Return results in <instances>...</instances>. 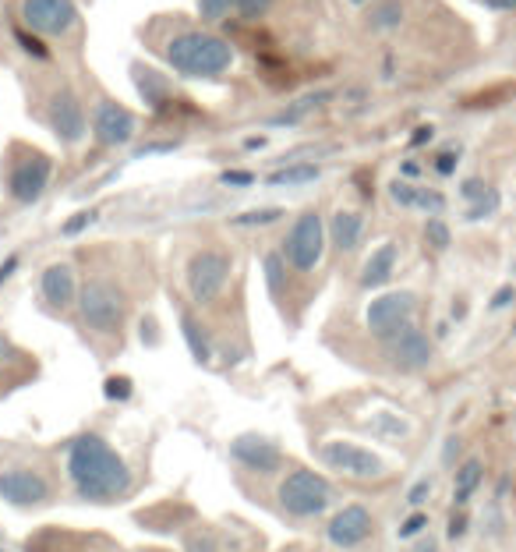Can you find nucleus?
Wrapping results in <instances>:
<instances>
[{"label":"nucleus","mask_w":516,"mask_h":552,"mask_svg":"<svg viewBox=\"0 0 516 552\" xmlns=\"http://www.w3.org/2000/svg\"><path fill=\"white\" fill-rule=\"evenodd\" d=\"M456 163H460V160H456L453 153H442L439 160H435V170H439V174H453V170H456Z\"/></svg>","instance_id":"58836bf2"},{"label":"nucleus","mask_w":516,"mask_h":552,"mask_svg":"<svg viewBox=\"0 0 516 552\" xmlns=\"http://www.w3.org/2000/svg\"><path fill=\"white\" fill-rule=\"evenodd\" d=\"M68 475L75 482V489L85 499H96V503H114L124 499L135 485V475L124 464V457L96 432H85L75 436L68 446Z\"/></svg>","instance_id":"f257e3e1"},{"label":"nucleus","mask_w":516,"mask_h":552,"mask_svg":"<svg viewBox=\"0 0 516 552\" xmlns=\"http://www.w3.org/2000/svg\"><path fill=\"white\" fill-rule=\"evenodd\" d=\"M372 531H375L372 510L361 503H350V506H343L333 521H329L326 535L336 549H357V545H365L368 538H372Z\"/></svg>","instance_id":"2eb2a0df"},{"label":"nucleus","mask_w":516,"mask_h":552,"mask_svg":"<svg viewBox=\"0 0 516 552\" xmlns=\"http://www.w3.org/2000/svg\"><path fill=\"white\" fill-rule=\"evenodd\" d=\"M266 280H269V291L283 294V284H287V259L280 252L266 255Z\"/></svg>","instance_id":"c756f323"},{"label":"nucleus","mask_w":516,"mask_h":552,"mask_svg":"<svg viewBox=\"0 0 516 552\" xmlns=\"http://www.w3.org/2000/svg\"><path fill=\"white\" fill-rule=\"evenodd\" d=\"M280 506L297 521H308V517H322L333 503V485L329 478H322L319 471L308 468H294L287 478L280 482Z\"/></svg>","instance_id":"39448f33"},{"label":"nucleus","mask_w":516,"mask_h":552,"mask_svg":"<svg viewBox=\"0 0 516 552\" xmlns=\"http://www.w3.org/2000/svg\"><path fill=\"white\" fill-rule=\"evenodd\" d=\"M319 457L326 460L333 471H343L350 478H382L386 475V460L372 453L368 446L350 443V439H329L322 443Z\"/></svg>","instance_id":"1a4fd4ad"},{"label":"nucleus","mask_w":516,"mask_h":552,"mask_svg":"<svg viewBox=\"0 0 516 552\" xmlns=\"http://www.w3.org/2000/svg\"><path fill=\"white\" fill-rule=\"evenodd\" d=\"M495 209H499V192H492V188H488V192L481 195V199L471 206V213H467V220H485V216H492Z\"/></svg>","instance_id":"2f4dec72"},{"label":"nucleus","mask_w":516,"mask_h":552,"mask_svg":"<svg viewBox=\"0 0 516 552\" xmlns=\"http://www.w3.org/2000/svg\"><path fill=\"white\" fill-rule=\"evenodd\" d=\"M326 223H322L319 209H304L294 223H290L287 238L280 241V255L294 273H312L326 255Z\"/></svg>","instance_id":"20e7f679"},{"label":"nucleus","mask_w":516,"mask_h":552,"mask_svg":"<svg viewBox=\"0 0 516 552\" xmlns=\"http://www.w3.org/2000/svg\"><path fill=\"white\" fill-rule=\"evenodd\" d=\"M167 64L184 78H223L234 68V43L209 29H184L163 43Z\"/></svg>","instance_id":"f03ea898"},{"label":"nucleus","mask_w":516,"mask_h":552,"mask_svg":"<svg viewBox=\"0 0 516 552\" xmlns=\"http://www.w3.org/2000/svg\"><path fill=\"white\" fill-rule=\"evenodd\" d=\"M255 181V174H248V170H227L223 174V184H251Z\"/></svg>","instance_id":"4c0bfd02"},{"label":"nucleus","mask_w":516,"mask_h":552,"mask_svg":"<svg viewBox=\"0 0 516 552\" xmlns=\"http://www.w3.org/2000/svg\"><path fill=\"white\" fill-rule=\"evenodd\" d=\"M396 262H400V245H396V241L379 245L372 255H368L365 269H361V287H365V291H379V287H386L396 273Z\"/></svg>","instance_id":"aec40b11"},{"label":"nucleus","mask_w":516,"mask_h":552,"mask_svg":"<svg viewBox=\"0 0 516 552\" xmlns=\"http://www.w3.org/2000/svg\"><path fill=\"white\" fill-rule=\"evenodd\" d=\"M319 177V167L315 163H294V167H283L269 177V184H308Z\"/></svg>","instance_id":"a878e982"},{"label":"nucleus","mask_w":516,"mask_h":552,"mask_svg":"<svg viewBox=\"0 0 516 552\" xmlns=\"http://www.w3.org/2000/svg\"><path fill=\"white\" fill-rule=\"evenodd\" d=\"M460 192H463V199L478 202L481 195L488 192V184H485V181H478V177H471V181H463V188H460Z\"/></svg>","instance_id":"c9c22d12"},{"label":"nucleus","mask_w":516,"mask_h":552,"mask_svg":"<svg viewBox=\"0 0 516 552\" xmlns=\"http://www.w3.org/2000/svg\"><path fill=\"white\" fill-rule=\"evenodd\" d=\"M230 457L241 464L244 471H258V475H273L283 464V450L273 439L258 436V432H244L230 443Z\"/></svg>","instance_id":"4468645a"},{"label":"nucleus","mask_w":516,"mask_h":552,"mask_svg":"<svg viewBox=\"0 0 516 552\" xmlns=\"http://www.w3.org/2000/svg\"><path fill=\"white\" fill-rule=\"evenodd\" d=\"M39 294L50 308L64 312L78 301V276H75V266L71 262H50L39 276Z\"/></svg>","instance_id":"f3484780"},{"label":"nucleus","mask_w":516,"mask_h":552,"mask_svg":"<svg viewBox=\"0 0 516 552\" xmlns=\"http://www.w3.org/2000/svg\"><path fill=\"white\" fill-rule=\"evenodd\" d=\"M326 234H329V245H333L336 252H343V255L357 252V248H361V238H365V216L357 213V209L340 206L333 213V220H329Z\"/></svg>","instance_id":"6ab92c4d"},{"label":"nucleus","mask_w":516,"mask_h":552,"mask_svg":"<svg viewBox=\"0 0 516 552\" xmlns=\"http://www.w3.org/2000/svg\"><path fill=\"white\" fill-rule=\"evenodd\" d=\"M333 100V92L329 89H322V92H308V96H301V100H294V103H287V107L280 110V114L273 117V124H301L304 117H312L315 110H322L326 103Z\"/></svg>","instance_id":"4be33fe9"},{"label":"nucleus","mask_w":516,"mask_h":552,"mask_svg":"<svg viewBox=\"0 0 516 552\" xmlns=\"http://www.w3.org/2000/svg\"><path fill=\"white\" fill-rule=\"evenodd\" d=\"M230 269H234V259H230L227 248H202V252L191 255L188 262V294L195 305H213L223 294V287L230 284Z\"/></svg>","instance_id":"0eeeda50"},{"label":"nucleus","mask_w":516,"mask_h":552,"mask_svg":"<svg viewBox=\"0 0 516 552\" xmlns=\"http://www.w3.org/2000/svg\"><path fill=\"white\" fill-rule=\"evenodd\" d=\"M350 4H354V8H365V4H372V0H350Z\"/></svg>","instance_id":"49530a36"},{"label":"nucleus","mask_w":516,"mask_h":552,"mask_svg":"<svg viewBox=\"0 0 516 552\" xmlns=\"http://www.w3.org/2000/svg\"><path fill=\"white\" fill-rule=\"evenodd\" d=\"M428 496H432V482H428V478H421V482H414V489H410L407 503H410V506H421Z\"/></svg>","instance_id":"f704fd0d"},{"label":"nucleus","mask_w":516,"mask_h":552,"mask_svg":"<svg viewBox=\"0 0 516 552\" xmlns=\"http://www.w3.org/2000/svg\"><path fill=\"white\" fill-rule=\"evenodd\" d=\"M181 333H184V340H188L191 358H195L198 365H205V361L213 358V344H209V337H205V330H202V322H198L195 315H188V312L181 315Z\"/></svg>","instance_id":"393cba45"},{"label":"nucleus","mask_w":516,"mask_h":552,"mask_svg":"<svg viewBox=\"0 0 516 552\" xmlns=\"http://www.w3.org/2000/svg\"><path fill=\"white\" fill-rule=\"evenodd\" d=\"M138 131V121L124 103L117 100H96L92 103V138H96L99 146L107 149H117V146H128L131 138Z\"/></svg>","instance_id":"9b49d317"},{"label":"nucleus","mask_w":516,"mask_h":552,"mask_svg":"<svg viewBox=\"0 0 516 552\" xmlns=\"http://www.w3.org/2000/svg\"><path fill=\"white\" fill-rule=\"evenodd\" d=\"M414 312H418V298H414V291L379 294V298H372V305H368V312H365L368 333L386 344L393 333H400L403 326L414 322Z\"/></svg>","instance_id":"6e6552de"},{"label":"nucleus","mask_w":516,"mask_h":552,"mask_svg":"<svg viewBox=\"0 0 516 552\" xmlns=\"http://www.w3.org/2000/svg\"><path fill=\"white\" fill-rule=\"evenodd\" d=\"M463 531H467V517H453V524H449V538H463Z\"/></svg>","instance_id":"a18cd8bd"},{"label":"nucleus","mask_w":516,"mask_h":552,"mask_svg":"<svg viewBox=\"0 0 516 552\" xmlns=\"http://www.w3.org/2000/svg\"><path fill=\"white\" fill-rule=\"evenodd\" d=\"M50 170H54V160L39 149L29 146H15L8 160V177H4V188H8L11 202L18 206H32V202L43 199L46 184H50Z\"/></svg>","instance_id":"423d86ee"},{"label":"nucleus","mask_w":516,"mask_h":552,"mask_svg":"<svg viewBox=\"0 0 516 552\" xmlns=\"http://www.w3.org/2000/svg\"><path fill=\"white\" fill-rule=\"evenodd\" d=\"M280 216H287L283 209H276V206H266V209H248V213H241V216H234V227H269V223H276Z\"/></svg>","instance_id":"c85d7f7f"},{"label":"nucleus","mask_w":516,"mask_h":552,"mask_svg":"<svg viewBox=\"0 0 516 552\" xmlns=\"http://www.w3.org/2000/svg\"><path fill=\"white\" fill-rule=\"evenodd\" d=\"M22 22L36 36H68L78 25L75 0H22Z\"/></svg>","instance_id":"9d476101"},{"label":"nucleus","mask_w":516,"mask_h":552,"mask_svg":"<svg viewBox=\"0 0 516 552\" xmlns=\"http://www.w3.org/2000/svg\"><path fill=\"white\" fill-rule=\"evenodd\" d=\"M513 298H516V291H513V287H502V291L495 294L492 308H506V305H509V301H513Z\"/></svg>","instance_id":"a19ab883"},{"label":"nucleus","mask_w":516,"mask_h":552,"mask_svg":"<svg viewBox=\"0 0 516 552\" xmlns=\"http://www.w3.org/2000/svg\"><path fill=\"white\" fill-rule=\"evenodd\" d=\"M135 85H138V92H142V100L149 103L152 110H167L170 103H174L167 78H163L160 71H152V68H142V64H135Z\"/></svg>","instance_id":"412c9836"},{"label":"nucleus","mask_w":516,"mask_h":552,"mask_svg":"<svg viewBox=\"0 0 516 552\" xmlns=\"http://www.w3.org/2000/svg\"><path fill=\"white\" fill-rule=\"evenodd\" d=\"M386 358L393 361L400 372H421V368L432 365L435 344L425 330H418V326L410 322V326H403L400 333H393V337L386 340Z\"/></svg>","instance_id":"ddd939ff"},{"label":"nucleus","mask_w":516,"mask_h":552,"mask_svg":"<svg viewBox=\"0 0 516 552\" xmlns=\"http://www.w3.org/2000/svg\"><path fill=\"white\" fill-rule=\"evenodd\" d=\"M92 220H96V213H75V220L64 223V234H68V238H71V234H78V230L89 227Z\"/></svg>","instance_id":"e433bc0d"},{"label":"nucleus","mask_w":516,"mask_h":552,"mask_svg":"<svg viewBox=\"0 0 516 552\" xmlns=\"http://www.w3.org/2000/svg\"><path fill=\"white\" fill-rule=\"evenodd\" d=\"M481 4L492 11H516V0H481Z\"/></svg>","instance_id":"37998d69"},{"label":"nucleus","mask_w":516,"mask_h":552,"mask_svg":"<svg viewBox=\"0 0 516 552\" xmlns=\"http://www.w3.org/2000/svg\"><path fill=\"white\" fill-rule=\"evenodd\" d=\"M8 358H15V344H11V340L0 333V365H4Z\"/></svg>","instance_id":"c03bdc74"},{"label":"nucleus","mask_w":516,"mask_h":552,"mask_svg":"<svg viewBox=\"0 0 516 552\" xmlns=\"http://www.w3.org/2000/svg\"><path fill=\"white\" fill-rule=\"evenodd\" d=\"M276 0H198V15L202 22H227V18H237V22H258L273 11Z\"/></svg>","instance_id":"a211bd4d"},{"label":"nucleus","mask_w":516,"mask_h":552,"mask_svg":"<svg viewBox=\"0 0 516 552\" xmlns=\"http://www.w3.org/2000/svg\"><path fill=\"white\" fill-rule=\"evenodd\" d=\"M418 195H421V184H414V181L396 177V181L389 184V199H393L400 209H418Z\"/></svg>","instance_id":"cd10ccee"},{"label":"nucleus","mask_w":516,"mask_h":552,"mask_svg":"<svg viewBox=\"0 0 516 552\" xmlns=\"http://www.w3.org/2000/svg\"><path fill=\"white\" fill-rule=\"evenodd\" d=\"M15 39H18V43H22L25 54L39 57V61H50V50H46L43 39H39L36 32H32V36H29V32H25V29H15Z\"/></svg>","instance_id":"7c9ffc66"},{"label":"nucleus","mask_w":516,"mask_h":552,"mask_svg":"<svg viewBox=\"0 0 516 552\" xmlns=\"http://www.w3.org/2000/svg\"><path fill=\"white\" fill-rule=\"evenodd\" d=\"M425 528H428V514H421V510H418V514L407 517V524L400 528V538H414L418 531H425Z\"/></svg>","instance_id":"72a5a7b5"},{"label":"nucleus","mask_w":516,"mask_h":552,"mask_svg":"<svg viewBox=\"0 0 516 552\" xmlns=\"http://www.w3.org/2000/svg\"><path fill=\"white\" fill-rule=\"evenodd\" d=\"M403 18H407V4H403V0H379V4L368 11V29L393 32V29H400Z\"/></svg>","instance_id":"b1692460"},{"label":"nucleus","mask_w":516,"mask_h":552,"mask_svg":"<svg viewBox=\"0 0 516 552\" xmlns=\"http://www.w3.org/2000/svg\"><path fill=\"white\" fill-rule=\"evenodd\" d=\"M425 245H432L435 252H446V248L453 245V230H449V223L442 220V216H428V223H425Z\"/></svg>","instance_id":"bb28decb"},{"label":"nucleus","mask_w":516,"mask_h":552,"mask_svg":"<svg viewBox=\"0 0 516 552\" xmlns=\"http://www.w3.org/2000/svg\"><path fill=\"white\" fill-rule=\"evenodd\" d=\"M481 482H485V464H481L478 457L463 460L460 468H456V478H453V503L463 506L474 492L481 489Z\"/></svg>","instance_id":"5701e85b"},{"label":"nucleus","mask_w":516,"mask_h":552,"mask_svg":"<svg viewBox=\"0 0 516 552\" xmlns=\"http://www.w3.org/2000/svg\"><path fill=\"white\" fill-rule=\"evenodd\" d=\"M0 499L11 506H39L50 499V482L39 471L8 468L0 471Z\"/></svg>","instance_id":"dca6fc26"},{"label":"nucleus","mask_w":516,"mask_h":552,"mask_svg":"<svg viewBox=\"0 0 516 552\" xmlns=\"http://www.w3.org/2000/svg\"><path fill=\"white\" fill-rule=\"evenodd\" d=\"M50 128L61 138L64 146H78L89 131V121H85V103L71 85H61V89L50 96Z\"/></svg>","instance_id":"f8f14e48"},{"label":"nucleus","mask_w":516,"mask_h":552,"mask_svg":"<svg viewBox=\"0 0 516 552\" xmlns=\"http://www.w3.org/2000/svg\"><path fill=\"white\" fill-rule=\"evenodd\" d=\"M78 312L82 322L92 333H117L124 326V315H128V301L124 291L107 280V276H92L85 280V287H78Z\"/></svg>","instance_id":"7ed1b4c3"},{"label":"nucleus","mask_w":516,"mask_h":552,"mask_svg":"<svg viewBox=\"0 0 516 552\" xmlns=\"http://www.w3.org/2000/svg\"><path fill=\"white\" fill-rule=\"evenodd\" d=\"M432 135H435L432 124H425V128H418V135L410 138V146H425V142H432Z\"/></svg>","instance_id":"79ce46f5"},{"label":"nucleus","mask_w":516,"mask_h":552,"mask_svg":"<svg viewBox=\"0 0 516 552\" xmlns=\"http://www.w3.org/2000/svg\"><path fill=\"white\" fill-rule=\"evenodd\" d=\"M18 269V255H8V259L0 262V284H4V280H11V273H15Z\"/></svg>","instance_id":"ea45409f"},{"label":"nucleus","mask_w":516,"mask_h":552,"mask_svg":"<svg viewBox=\"0 0 516 552\" xmlns=\"http://www.w3.org/2000/svg\"><path fill=\"white\" fill-rule=\"evenodd\" d=\"M103 393H107L110 400H128L131 397V379L128 376H110L107 386H103Z\"/></svg>","instance_id":"473e14b6"}]
</instances>
